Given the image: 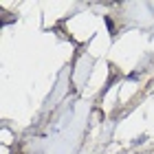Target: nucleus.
<instances>
[{"mask_svg":"<svg viewBox=\"0 0 154 154\" xmlns=\"http://www.w3.org/2000/svg\"><path fill=\"white\" fill-rule=\"evenodd\" d=\"M106 24H108V29H110V33L115 31V26H112V22H110V18H106Z\"/></svg>","mask_w":154,"mask_h":154,"instance_id":"obj_1","label":"nucleus"}]
</instances>
